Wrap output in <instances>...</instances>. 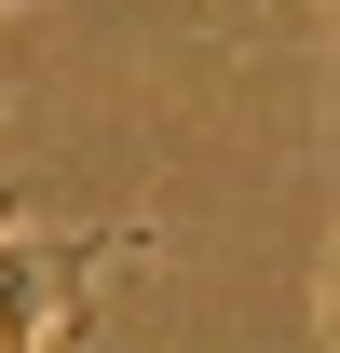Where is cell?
Returning a JSON list of instances; mask_svg holds the SVG:
<instances>
[{"mask_svg": "<svg viewBox=\"0 0 340 353\" xmlns=\"http://www.w3.org/2000/svg\"><path fill=\"white\" fill-rule=\"evenodd\" d=\"M136 231H0V353H41V340H95V272L123 259Z\"/></svg>", "mask_w": 340, "mask_h": 353, "instance_id": "6da1fadb", "label": "cell"}]
</instances>
